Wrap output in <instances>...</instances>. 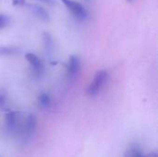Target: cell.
Returning a JSON list of instances; mask_svg holds the SVG:
<instances>
[{"label": "cell", "mask_w": 158, "mask_h": 157, "mask_svg": "<svg viewBox=\"0 0 158 157\" xmlns=\"http://www.w3.org/2000/svg\"><path fill=\"white\" fill-rule=\"evenodd\" d=\"M107 77H108V74L106 70H98L95 73L93 81L88 87V90H87L88 95L90 96L97 95L100 93L103 86L105 85V83L106 82Z\"/></svg>", "instance_id": "6da1fadb"}, {"label": "cell", "mask_w": 158, "mask_h": 157, "mask_svg": "<svg viewBox=\"0 0 158 157\" xmlns=\"http://www.w3.org/2000/svg\"><path fill=\"white\" fill-rule=\"evenodd\" d=\"M67 9L79 20H85L88 18V12L85 7L75 0H61Z\"/></svg>", "instance_id": "7a4b0ae2"}, {"label": "cell", "mask_w": 158, "mask_h": 157, "mask_svg": "<svg viewBox=\"0 0 158 157\" xmlns=\"http://www.w3.org/2000/svg\"><path fill=\"white\" fill-rule=\"evenodd\" d=\"M6 127L9 131H17L18 129H20V113L17 111L8 112L6 115Z\"/></svg>", "instance_id": "3957f363"}, {"label": "cell", "mask_w": 158, "mask_h": 157, "mask_svg": "<svg viewBox=\"0 0 158 157\" xmlns=\"http://www.w3.org/2000/svg\"><path fill=\"white\" fill-rule=\"evenodd\" d=\"M81 70V60L78 56H71L69 59L67 71L69 78L76 77Z\"/></svg>", "instance_id": "277c9868"}, {"label": "cell", "mask_w": 158, "mask_h": 157, "mask_svg": "<svg viewBox=\"0 0 158 157\" xmlns=\"http://www.w3.org/2000/svg\"><path fill=\"white\" fill-rule=\"evenodd\" d=\"M28 8L39 19H41L43 21H45V22L46 21H49L50 15L47 12V10L44 7H43L42 6L37 5V4H29L28 5Z\"/></svg>", "instance_id": "5b68a950"}, {"label": "cell", "mask_w": 158, "mask_h": 157, "mask_svg": "<svg viewBox=\"0 0 158 157\" xmlns=\"http://www.w3.org/2000/svg\"><path fill=\"white\" fill-rule=\"evenodd\" d=\"M36 126H37V118L34 115L31 114L26 118V119L23 123L22 131L24 134L30 136L34 133Z\"/></svg>", "instance_id": "8992f818"}, {"label": "cell", "mask_w": 158, "mask_h": 157, "mask_svg": "<svg viewBox=\"0 0 158 157\" xmlns=\"http://www.w3.org/2000/svg\"><path fill=\"white\" fill-rule=\"evenodd\" d=\"M25 58L28 61V63L31 65V67L33 68V70L36 73H40L43 69V64L40 58L33 53H27L25 55Z\"/></svg>", "instance_id": "52a82bcc"}, {"label": "cell", "mask_w": 158, "mask_h": 157, "mask_svg": "<svg viewBox=\"0 0 158 157\" xmlns=\"http://www.w3.org/2000/svg\"><path fill=\"white\" fill-rule=\"evenodd\" d=\"M19 52V49L13 45H2L0 46V56H13Z\"/></svg>", "instance_id": "ba28073f"}, {"label": "cell", "mask_w": 158, "mask_h": 157, "mask_svg": "<svg viewBox=\"0 0 158 157\" xmlns=\"http://www.w3.org/2000/svg\"><path fill=\"white\" fill-rule=\"evenodd\" d=\"M38 103L42 107H48L51 105V99L47 93H41L38 97Z\"/></svg>", "instance_id": "9c48e42d"}, {"label": "cell", "mask_w": 158, "mask_h": 157, "mask_svg": "<svg viewBox=\"0 0 158 157\" xmlns=\"http://www.w3.org/2000/svg\"><path fill=\"white\" fill-rule=\"evenodd\" d=\"M43 38H44V45H45L46 50L48 52H51L53 50V47H54L53 39H52L51 35L48 32H44L43 35Z\"/></svg>", "instance_id": "30bf717a"}, {"label": "cell", "mask_w": 158, "mask_h": 157, "mask_svg": "<svg viewBox=\"0 0 158 157\" xmlns=\"http://www.w3.org/2000/svg\"><path fill=\"white\" fill-rule=\"evenodd\" d=\"M125 157H144L142 153L136 149V148H131V149H129L126 154H125Z\"/></svg>", "instance_id": "8fae6325"}, {"label": "cell", "mask_w": 158, "mask_h": 157, "mask_svg": "<svg viewBox=\"0 0 158 157\" xmlns=\"http://www.w3.org/2000/svg\"><path fill=\"white\" fill-rule=\"evenodd\" d=\"M10 22V18L7 15L0 14V30L6 27Z\"/></svg>", "instance_id": "7c38bea8"}, {"label": "cell", "mask_w": 158, "mask_h": 157, "mask_svg": "<svg viewBox=\"0 0 158 157\" xmlns=\"http://www.w3.org/2000/svg\"><path fill=\"white\" fill-rule=\"evenodd\" d=\"M6 103V93L4 89L0 88V108H3Z\"/></svg>", "instance_id": "4fadbf2b"}, {"label": "cell", "mask_w": 158, "mask_h": 157, "mask_svg": "<svg viewBox=\"0 0 158 157\" xmlns=\"http://www.w3.org/2000/svg\"><path fill=\"white\" fill-rule=\"evenodd\" d=\"M34 1L45 4V5H48V6H55V4H56V0H34Z\"/></svg>", "instance_id": "5bb4252c"}, {"label": "cell", "mask_w": 158, "mask_h": 157, "mask_svg": "<svg viewBox=\"0 0 158 157\" xmlns=\"http://www.w3.org/2000/svg\"><path fill=\"white\" fill-rule=\"evenodd\" d=\"M25 4V0H12V5L17 6H22Z\"/></svg>", "instance_id": "9a60e30c"}, {"label": "cell", "mask_w": 158, "mask_h": 157, "mask_svg": "<svg viewBox=\"0 0 158 157\" xmlns=\"http://www.w3.org/2000/svg\"><path fill=\"white\" fill-rule=\"evenodd\" d=\"M127 1H129V2H131L132 0H127Z\"/></svg>", "instance_id": "2e32d148"}]
</instances>
